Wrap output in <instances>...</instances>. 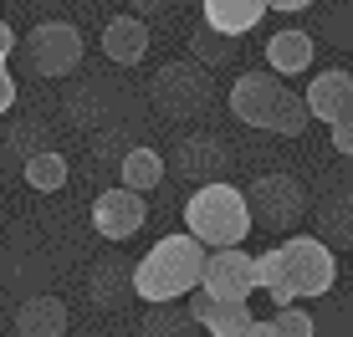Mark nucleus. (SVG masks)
Listing matches in <instances>:
<instances>
[{
  "instance_id": "1",
  "label": "nucleus",
  "mask_w": 353,
  "mask_h": 337,
  "mask_svg": "<svg viewBox=\"0 0 353 337\" xmlns=\"http://www.w3.org/2000/svg\"><path fill=\"white\" fill-rule=\"evenodd\" d=\"M205 240L200 235H164L159 246H149V256L133 266L143 302H179V296L200 292L205 281Z\"/></svg>"
},
{
  "instance_id": "2",
  "label": "nucleus",
  "mask_w": 353,
  "mask_h": 337,
  "mask_svg": "<svg viewBox=\"0 0 353 337\" xmlns=\"http://www.w3.org/2000/svg\"><path fill=\"white\" fill-rule=\"evenodd\" d=\"M230 113L246 128H266V133H287V138H297L312 123L307 98H292L282 87V72H246V77H236Z\"/></svg>"
},
{
  "instance_id": "3",
  "label": "nucleus",
  "mask_w": 353,
  "mask_h": 337,
  "mask_svg": "<svg viewBox=\"0 0 353 337\" xmlns=\"http://www.w3.org/2000/svg\"><path fill=\"white\" fill-rule=\"evenodd\" d=\"M185 225H190V235H200L210 250H221V246H241L246 240V230L256 225V215H251V199L241 195L236 184H200L190 195L185 204Z\"/></svg>"
},
{
  "instance_id": "4",
  "label": "nucleus",
  "mask_w": 353,
  "mask_h": 337,
  "mask_svg": "<svg viewBox=\"0 0 353 337\" xmlns=\"http://www.w3.org/2000/svg\"><path fill=\"white\" fill-rule=\"evenodd\" d=\"M21 56L36 77H67L82 67V31L72 21H36L31 36L21 41Z\"/></svg>"
},
{
  "instance_id": "5",
  "label": "nucleus",
  "mask_w": 353,
  "mask_h": 337,
  "mask_svg": "<svg viewBox=\"0 0 353 337\" xmlns=\"http://www.w3.org/2000/svg\"><path fill=\"white\" fill-rule=\"evenodd\" d=\"M246 199H251V215H256L261 230H287V225H297L302 210H307V195H302L297 174H261V179H251Z\"/></svg>"
},
{
  "instance_id": "6",
  "label": "nucleus",
  "mask_w": 353,
  "mask_h": 337,
  "mask_svg": "<svg viewBox=\"0 0 353 337\" xmlns=\"http://www.w3.org/2000/svg\"><path fill=\"white\" fill-rule=\"evenodd\" d=\"M287 256V271H292V286L297 296H327L338 281V261H333V246L323 235H292L282 246Z\"/></svg>"
},
{
  "instance_id": "7",
  "label": "nucleus",
  "mask_w": 353,
  "mask_h": 337,
  "mask_svg": "<svg viewBox=\"0 0 353 337\" xmlns=\"http://www.w3.org/2000/svg\"><path fill=\"white\" fill-rule=\"evenodd\" d=\"M210 98V82L194 62H169L159 77H154V102H159L164 118H194Z\"/></svg>"
},
{
  "instance_id": "8",
  "label": "nucleus",
  "mask_w": 353,
  "mask_h": 337,
  "mask_svg": "<svg viewBox=\"0 0 353 337\" xmlns=\"http://www.w3.org/2000/svg\"><path fill=\"white\" fill-rule=\"evenodd\" d=\"M143 220H149L143 189H128V184L97 195V204H92V225H97V235H103V240H133L143 230Z\"/></svg>"
},
{
  "instance_id": "9",
  "label": "nucleus",
  "mask_w": 353,
  "mask_h": 337,
  "mask_svg": "<svg viewBox=\"0 0 353 337\" xmlns=\"http://www.w3.org/2000/svg\"><path fill=\"white\" fill-rule=\"evenodd\" d=\"M200 286H205V292H215V296H241V302H251V292H261V281H256V256H246L241 246L210 250Z\"/></svg>"
},
{
  "instance_id": "10",
  "label": "nucleus",
  "mask_w": 353,
  "mask_h": 337,
  "mask_svg": "<svg viewBox=\"0 0 353 337\" xmlns=\"http://www.w3.org/2000/svg\"><path fill=\"white\" fill-rule=\"evenodd\" d=\"M190 312H194V322H200L210 337H246L251 322H256L241 296H215V292H205V286L190 296Z\"/></svg>"
},
{
  "instance_id": "11",
  "label": "nucleus",
  "mask_w": 353,
  "mask_h": 337,
  "mask_svg": "<svg viewBox=\"0 0 353 337\" xmlns=\"http://www.w3.org/2000/svg\"><path fill=\"white\" fill-rule=\"evenodd\" d=\"M225 168H230V153L210 133H194L174 149V174H185L190 184H215V179H225Z\"/></svg>"
},
{
  "instance_id": "12",
  "label": "nucleus",
  "mask_w": 353,
  "mask_h": 337,
  "mask_svg": "<svg viewBox=\"0 0 353 337\" xmlns=\"http://www.w3.org/2000/svg\"><path fill=\"white\" fill-rule=\"evenodd\" d=\"M318 235L333 250L353 246V179H338V184L323 195V204H318Z\"/></svg>"
},
{
  "instance_id": "13",
  "label": "nucleus",
  "mask_w": 353,
  "mask_h": 337,
  "mask_svg": "<svg viewBox=\"0 0 353 337\" xmlns=\"http://www.w3.org/2000/svg\"><path fill=\"white\" fill-rule=\"evenodd\" d=\"M103 56L118 67H139L149 56V26L139 16H113L103 26Z\"/></svg>"
},
{
  "instance_id": "14",
  "label": "nucleus",
  "mask_w": 353,
  "mask_h": 337,
  "mask_svg": "<svg viewBox=\"0 0 353 337\" xmlns=\"http://www.w3.org/2000/svg\"><path fill=\"white\" fill-rule=\"evenodd\" d=\"M16 337H67V302L62 296H26L16 307Z\"/></svg>"
},
{
  "instance_id": "15",
  "label": "nucleus",
  "mask_w": 353,
  "mask_h": 337,
  "mask_svg": "<svg viewBox=\"0 0 353 337\" xmlns=\"http://www.w3.org/2000/svg\"><path fill=\"white\" fill-rule=\"evenodd\" d=\"M307 107L318 123H338V118L353 107V77L348 72H323V77L307 82Z\"/></svg>"
},
{
  "instance_id": "16",
  "label": "nucleus",
  "mask_w": 353,
  "mask_h": 337,
  "mask_svg": "<svg viewBox=\"0 0 353 337\" xmlns=\"http://www.w3.org/2000/svg\"><path fill=\"white\" fill-rule=\"evenodd\" d=\"M266 10H272V0H205V26L230 31V36H246Z\"/></svg>"
},
{
  "instance_id": "17",
  "label": "nucleus",
  "mask_w": 353,
  "mask_h": 337,
  "mask_svg": "<svg viewBox=\"0 0 353 337\" xmlns=\"http://www.w3.org/2000/svg\"><path fill=\"white\" fill-rule=\"evenodd\" d=\"M266 67L282 72V77H302L312 67V36L307 31H276L266 41Z\"/></svg>"
},
{
  "instance_id": "18",
  "label": "nucleus",
  "mask_w": 353,
  "mask_h": 337,
  "mask_svg": "<svg viewBox=\"0 0 353 337\" xmlns=\"http://www.w3.org/2000/svg\"><path fill=\"white\" fill-rule=\"evenodd\" d=\"M139 296V276H128L118 261H97L92 266V302L103 307V312H113V307H123V296Z\"/></svg>"
},
{
  "instance_id": "19",
  "label": "nucleus",
  "mask_w": 353,
  "mask_h": 337,
  "mask_svg": "<svg viewBox=\"0 0 353 337\" xmlns=\"http://www.w3.org/2000/svg\"><path fill=\"white\" fill-rule=\"evenodd\" d=\"M256 281H261V292L272 296L276 307H292V302H297V286H292V271H287L282 246H276V250H261V256H256Z\"/></svg>"
},
{
  "instance_id": "20",
  "label": "nucleus",
  "mask_w": 353,
  "mask_h": 337,
  "mask_svg": "<svg viewBox=\"0 0 353 337\" xmlns=\"http://www.w3.org/2000/svg\"><path fill=\"white\" fill-rule=\"evenodd\" d=\"M118 168H123V184H128V189H143V195L164 184V159H159L154 149H143V143H139V149H128Z\"/></svg>"
},
{
  "instance_id": "21",
  "label": "nucleus",
  "mask_w": 353,
  "mask_h": 337,
  "mask_svg": "<svg viewBox=\"0 0 353 337\" xmlns=\"http://www.w3.org/2000/svg\"><path fill=\"white\" fill-rule=\"evenodd\" d=\"M21 174H26V184L36 195H57V189L67 184V159L52 153V149H41V153H31V159L21 164Z\"/></svg>"
},
{
  "instance_id": "22",
  "label": "nucleus",
  "mask_w": 353,
  "mask_h": 337,
  "mask_svg": "<svg viewBox=\"0 0 353 337\" xmlns=\"http://www.w3.org/2000/svg\"><path fill=\"white\" fill-rule=\"evenodd\" d=\"M194 322L190 307H174V302H149V317H143V337H185Z\"/></svg>"
},
{
  "instance_id": "23",
  "label": "nucleus",
  "mask_w": 353,
  "mask_h": 337,
  "mask_svg": "<svg viewBox=\"0 0 353 337\" xmlns=\"http://www.w3.org/2000/svg\"><path fill=\"white\" fill-rule=\"evenodd\" d=\"M230 52H236V36H230V31L200 26V31L190 36V56H194V62H205V67H221V62H230Z\"/></svg>"
},
{
  "instance_id": "24",
  "label": "nucleus",
  "mask_w": 353,
  "mask_h": 337,
  "mask_svg": "<svg viewBox=\"0 0 353 337\" xmlns=\"http://www.w3.org/2000/svg\"><path fill=\"white\" fill-rule=\"evenodd\" d=\"M31 138H46V133H41V128H10V133H6V159L26 164L31 153H41V143H31Z\"/></svg>"
},
{
  "instance_id": "25",
  "label": "nucleus",
  "mask_w": 353,
  "mask_h": 337,
  "mask_svg": "<svg viewBox=\"0 0 353 337\" xmlns=\"http://www.w3.org/2000/svg\"><path fill=\"white\" fill-rule=\"evenodd\" d=\"M272 322H276V332H282V337H312V332H318V327H312V317H307L297 302H292V307H276Z\"/></svg>"
},
{
  "instance_id": "26",
  "label": "nucleus",
  "mask_w": 353,
  "mask_h": 337,
  "mask_svg": "<svg viewBox=\"0 0 353 337\" xmlns=\"http://www.w3.org/2000/svg\"><path fill=\"white\" fill-rule=\"evenodd\" d=\"M327 133H333V149L343 153V159H353V107L338 118V123H327Z\"/></svg>"
},
{
  "instance_id": "27",
  "label": "nucleus",
  "mask_w": 353,
  "mask_h": 337,
  "mask_svg": "<svg viewBox=\"0 0 353 337\" xmlns=\"http://www.w3.org/2000/svg\"><path fill=\"white\" fill-rule=\"evenodd\" d=\"M16 52H21V36H16V26H10V21H0V62H10Z\"/></svg>"
},
{
  "instance_id": "28",
  "label": "nucleus",
  "mask_w": 353,
  "mask_h": 337,
  "mask_svg": "<svg viewBox=\"0 0 353 337\" xmlns=\"http://www.w3.org/2000/svg\"><path fill=\"white\" fill-rule=\"evenodd\" d=\"M0 107H16V72H10V62H0Z\"/></svg>"
},
{
  "instance_id": "29",
  "label": "nucleus",
  "mask_w": 353,
  "mask_h": 337,
  "mask_svg": "<svg viewBox=\"0 0 353 337\" xmlns=\"http://www.w3.org/2000/svg\"><path fill=\"white\" fill-rule=\"evenodd\" d=\"M246 337H282V332H276V322H251Z\"/></svg>"
},
{
  "instance_id": "30",
  "label": "nucleus",
  "mask_w": 353,
  "mask_h": 337,
  "mask_svg": "<svg viewBox=\"0 0 353 337\" xmlns=\"http://www.w3.org/2000/svg\"><path fill=\"white\" fill-rule=\"evenodd\" d=\"M312 0H272V10H307Z\"/></svg>"
}]
</instances>
